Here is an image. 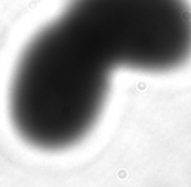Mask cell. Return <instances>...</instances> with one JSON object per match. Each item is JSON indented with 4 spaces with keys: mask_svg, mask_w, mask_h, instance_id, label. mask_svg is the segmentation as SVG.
Instances as JSON below:
<instances>
[{
    "mask_svg": "<svg viewBox=\"0 0 191 187\" xmlns=\"http://www.w3.org/2000/svg\"><path fill=\"white\" fill-rule=\"evenodd\" d=\"M111 69L62 19L42 28L25 46L9 89L12 123L39 149H65L97 123Z\"/></svg>",
    "mask_w": 191,
    "mask_h": 187,
    "instance_id": "6da1fadb",
    "label": "cell"
},
{
    "mask_svg": "<svg viewBox=\"0 0 191 187\" xmlns=\"http://www.w3.org/2000/svg\"><path fill=\"white\" fill-rule=\"evenodd\" d=\"M60 17L110 68L169 72L191 58L187 0H71Z\"/></svg>",
    "mask_w": 191,
    "mask_h": 187,
    "instance_id": "7a4b0ae2",
    "label": "cell"
}]
</instances>
